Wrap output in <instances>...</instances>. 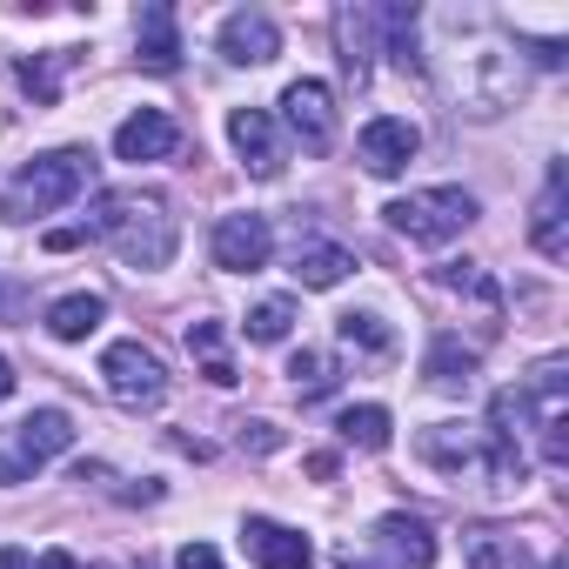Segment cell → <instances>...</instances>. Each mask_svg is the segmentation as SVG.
<instances>
[{
  "mask_svg": "<svg viewBox=\"0 0 569 569\" xmlns=\"http://www.w3.org/2000/svg\"><path fill=\"white\" fill-rule=\"evenodd\" d=\"M442 88V101L469 121H496L522 101V41H509L496 21L469 14V21H442V41L422 61Z\"/></svg>",
  "mask_w": 569,
  "mask_h": 569,
  "instance_id": "cell-1",
  "label": "cell"
},
{
  "mask_svg": "<svg viewBox=\"0 0 569 569\" xmlns=\"http://www.w3.org/2000/svg\"><path fill=\"white\" fill-rule=\"evenodd\" d=\"M88 234H108L114 241V254L128 261V268H168L174 261V214H168V201H154V194H108L101 201V214L88 221Z\"/></svg>",
  "mask_w": 569,
  "mask_h": 569,
  "instance_id": "cell-2",
  "label": "cell"
},
{
  "mask_svg": "<svg viewBox=\"0 0 569 569\" xmlns=\"http://www.w3.org/2000/svg\"><path fill=\"white\" fill-rule=\"evenodd\" d=\"M88 181H94V154H88V148H54V154L28 161V168L14 174V188H8V221L54 214V208H68Z\"/></svg>",
  "mask_w": 569,
  "mask_h": 569,
  "instance_id": "cell-3",
  "label": "cell"
},
{
  "mask_svg": "<svg viewBox=\"0 0 569 569\" xmlns=\"http://www.w3.org/2000/svg\"><path fill=\"white\" fill-rule=\"evenodd\" d=\"M382 221H389L396 234L422 241V248H442V241H456V234L476 221V194H469V188H416V194L389 201Z\"/></svg>",
  "mask_w": 569,
  "mask_h": 569,
  "instance_id": "cell-4",
  "label": "cell"
},
{
  "mask_svg": "<svg viewBox=\"0 0 569 569\" xmlns=\"http://www.w3.org/2000/svg\"><path fill=\"white\" fill-rule=\"evenodd\" d=\"M101 382H108V396L121 409H161V396H168V369H161V356L148 342H108Z\"/></svg>",
  "mask_w": 569,
  "mask_h": 569,
  "instance_id": "cell-5",
  "label": "cell"
},
{
  "mask_svg": "<svg viewBox=\"0 0 569 569\" xmlns=\"http://www.w3.org/2000/svg\"><path fill=\"white\" fill-rule=\"evenodd\" d=\"M522 402H529V429L542 442V462H569V396H562V362H542L529 382H522Z\"/></svg>",
  "mask_w": 569,
  "mask_h": 569,
  "instance_id": "cell-6",
  "label": "cell"
},
{
  "mask_svg": "<svg viewBox=\"0 0 569 569\" xmlns=\"http://www.w3.org/2000/svg\"><path fill=\"white\" fill-rule=\"evenodd\" d=\"M281 121H289V134L309 154H329L336 148V94L322 81H289V88H281Z\"/></svg>",
  "mask_w": 569,
  "mask_h": 569,
  "instance_id": "cell-7",
  "label": "cell"
},
{
  "mask_svg": "<svg viewBox=\"0 0 569 569\" xmlns=\"http://www.w3.org/2000/svg\"><path fill=\"white\" fill-rule=\"evenodd\" d=\"M268 254H274L268 214H221V221H214V268L254 274V268H268Z\"/></svg>",
  "mask_w": 569,
  "mask_h": 569,
  "instance_id": "cell-8",
  "label": "cell"
},
{
  "mask_svg": "<svg viewBox=\"0 0 569 569\" xmlns=\"http://www.w3.org/2000/svg\"><path fill=\"white\" fill-rule=\"evenodd\" d=\"M241 549H248V562H261V569H316L309 536L289 529V522H274V516H248V522H241Z\"/></svg>",
  "mask_w": 569,
  "mask_h": 569,
  "instance_id": "cell-9",
  "label": "cell"
},
{
  "mask_svg": "<svg viewBox=\"0 0 569 569\" xmlns=\"http://www.w3.org/2000/svg\"><path fill=\"white\" fill-rule=\"evenodd\" d=\"M416 148H422V134H416V121H402V114H376V121L362 128V141H356L362 168L382 174V181H396V174L416 161Z\"/></svg>",
  "mask_w": 569,
  "mask_h": 569,
  "instance_id": "cell-10",
  "label": "cell"
},
{
  "mask_svg": "<svg viewBox=\"0 0 569 569\" xmlns=\"http://www.w3.org/2000/svg\"><path fill=\"white\" fill-rule=\"evenodd\" d=\"M228 141H234V154L248 161L254 181H274L281 174V134H274V114L268 108H234L228 114Z\"/></svg>",
  "mask_w": 569,
  "mask_h": 569,
  "instance_id": "cell-11",
  "label": "cell"
},
{
  "mask_svg": "<svg viewBox=\"0 0 569 569\" xmlns=\"http://www.w3.org/2000/svg\"><path fill=\"white\" fill-rule=\"evenodd\" d=\"M221 54H228L234 68H268V61L281 54V28H274L268 14L241 8V14H228V21H221Z\"/></svg>",
  "mask_w": 569,
  "mask_h": 569,
  "instance_id": "cell-12",
  "label": "cell"
},
{
  "mask_svg": "<svg viewBox=\"0 0 569 569\" xmlns=\"http://www.w3.org/2000/svg\"><path fill=\"white\" fill-rule=\"evenodd\" d=\"M181 148V128L161 114V108H141V114H128L121 128H114V154L121 161H168Z\"/></svg>",
  "mask_w": 569,
  "mask_h": 569,
  "instance_id": "cell-13",
  "label": "cell"
},
{
  "mask_svg": "<svg viewBox=\"0 0 569 569\" xmlns=\"http://www.w3.org/2000/svg\"><path fill=\"white\" fill-rule=\"evenodd\" d=\"M376 549L389 556V569H429L436 562V536L416 516H382L376 522Z\"/></svg>",
  "mask_w": 569,
  "mask_h": 569,
  "instance_id": "cell-14",
  "label": "cell"
},
{
  "mask_svg": "<svg viewBox=\"0 0 569 569\" xmlns=\"http://www.w3.org/2000/svg\"><path fill=\"white\" fill-rule=\"evenodd\" d=\"M134 48H141V61L154 68V74H174L181 68V28H174V8H141L134 14Z\"/></svg>",
  "mask_w": 569,
  "mask_h": 569,
  "instance_id": "cell-15",
  "label": "cell"
},
{
  "mask_svg": "<svg viewBox=\"0 0 569 569\" xmlns=\"http://www.w3.org/2000/svg\"><path fill=\"white\" fill-rule=\"evenodd\" d=\"M61 449H74V422H68L61 409H34V416L21 422V462L41 469V462L61 456Z\"/></svg>",
  "mask_w": 569,
  "mask_h": 569,
  "instance_id": "cell-16",
  "label": "cell"
},
{
  "mask_svg": "<svg viewBox=\"0 0 569 569\" xmlns=\"http://www.w3.org/2000/svg\"><path fill=\"white\" fill-rule=\"evenodd\" d=\"M529 241H536V254H549V261L569 254V234H562V168H549V188H542V201H536Z\"/></svg>",
  "mask_w": 569,
  "mask_h": 569,
  "instance_id": "cell-17",
  "label": "cell"
},
{
  "mask_svg": "<svg viewBox=\"0 0 569 569\" xmlns=\"http://www.w3.org/2000/svg\"><path fill=\"white\" fill-rule=\"evenodd\" d=\"M101 322H108V302H101V296H61V302L48 309V336H54V342H88Z\"/></svg>",
  "mask_w": 569,
  "mask_h": 569,
  "instance_id": "cell-18",
  "label": "cell"
},
{
  "mask_svg": "<svg viewBox=\"0 0 569 569\" xmlns=\"http://www.w3.org/2000/svg\"><path fill=\"white\" fill-rule=\"evenodd\" d=\"M349 268H356V254L336 248V241H309V248H296V281H302V289H336Z\"/></svg>",
  "mask_w": 569,
  "mask_h": 569,
  "instance_id": "cell-19",
  "label": "cell"
},
{
  "mask_svg": "<svg viewBox=\"0 0 569 569\" xmlns=\"http://www.w3.org/2000/svg\"><path fill=\"white\" fill-rule=\"evenodd\" d=\"M342 68L349 81H369V54H376V8H342Z\"/></svg>",
  "mask_w": 569,
  "mask_h": 569,
  "instance_id": "cell-20",
  "label": "cell"
},
{
  "mask_svg": "<svg viewBox=\"0 0 569 569\" xmlns=\"http://www.w3.org/2000/svg\"><path fill=\"white\" fill-rule=\"evenodd\" d=\"M462 562L469 569H522V542L502 529H469L462 536Z\"/></svg>",
  "mask_w": 569,
  "mask_h": 569,
  "instance_id": "cell-21",
  "label": "cell"
},
{
  "mask_svg": "<svg viewBox=\"0 0 569 569\" xmlns=\"http://www.w3.org/2000/svg\"><path fill=\"white\" fill-rule=\"evenodd\" d=\"M422 376L436 382V389H469V376H476V349H462V342H436L429 349V362H422Z\"/></svg>",
  "mask_w": 569,
  "mask_h": 569,
  "instance_id": "cell-22",
  "label": "cell"
},
{
  "mask_svg": "<svg viewBox=\"0 0 569 569\" xmlns=\"http://www.w3.org/2000/svg\"><path fill=\"white\" fill-rule=\"evenodd\" d=\"M342 442H356V449H389V409L382 402H356V409H342Z\"/></svg>",
  "mask_w": 569,
  "mask_h": 569,
  "instance_id": "cell-23",
  "label": "cell"
},
{
  "mask_svg": "<svg viewBox=\"0 0 569 569\" xmlns=\"http://www.w3.org/2000/svg\"><path fill=\"white\" fill-rule=\"evenodd\" d=\"M289 382H296V396H302V402H322V396L336 389V356H322V349H302V356L289 362Z\"/></svg>",
  "mask_w": 569,
  "mask_h": 569,
  "instance_id": "cell-24",
  "label": "cell"
},
{
  "mask_svg": "<svg viewBox=\"0 0 569 569\" xmlns=\"http://www.w3.org/2000/svg\"><path fill=\"white\" fill-rule=\"evenodd\" d=\"M68 68H74V48H54V54H41V61H21V88H28L34 101H54Z\"/></svg>",
  "mask_w": 569,
  "mask_h": 569,
  "instance_id": "cell-25",
  "label": "cell"
},
{
  "mask_svg": "<svg viewBox=\"0 0 569 569\" xmlns=\"http://www.w3.org/2000/svg\"><path fill=\"white\" fill-rule=\"evenodd\" d=\"M188 349L201 356V369H208V382H214V389H228V382H234V362L221 356V322H194V329H188Z\"/></svg>",
  "mask_w": 569,
  "mask_h": 569,
  "instance_id": "cell-26",
  "label": "cell"
},
{
  "mask_svg": "<svg viewBox=\"0 0 569 569\" xmlns=\"http://www.w3.org/2000/svg\"><path fill=\"white\" fill-rule=\"evenodd\" d=\"M342 342H349V349H362V356H396V336H389V329H382V316H369V309L342 316Z\"/></svg>",
  "mask_w": 569,
  "mask_h": 569,
  "instance_id": "cell-27",
  "label": "cell"
},
{
  "mask_svg": "<svg viewBox=\"0 0 569 569\" xmlns=\"http://www.w3.org/2000/svg\"><path fill=\"white\" fill-rule=\"evenodd\" d=\"M289 329H296V309L289 302H261L248 316V342H289Z\"/></svg>",
  "mask_w": 569,
  "mask_h": 569,
  "instance_id": "cell-28",
  "label": "cell"
},
{
  "mask_svg": "<svg viewBox=\"0 0 569 569\" xmlns=\"http://www.w3.org/2000/svg\"><path fill=\"white\" fill-rule=\"evenodd\" d=\"M281 436H274V422H241V449H254V456H268Z\"/></svg>",
  "mask_w": 569,
  "mask_h": 569,
  "instance_id": "cell-29",
  "label": "cell"
},
{
  "mask_svg": "<svg viewBox=\"0 0 569 569\" xmlns=\"http://www.w3.org/2000/svg\"><path fill=\"white\" fill-rule=\"evenodd\" d=\"M174 569H221V556H214L208 542H188V549L174 556Z\"/></svg>",
  "mask_w": 569,
  "mask_h": 569,
  "instance_id": "cell-30",
  "label": "cell"
},
{
  "mask_svg": "<svg viewBox=\"0 0 569 569\" xmlns=\"http://www.w3.org/2000/svg\"><path fill=\"white\" fill-rule=\"evenodd\" d=\"M34 569H81V562H74V556H68V549H48V556H41V562H34Z\"/></svg>",
  "mask_w": 569,
  "mask_h": 569,
  "instance_id": "cell-31",
  "label": "cell"
},
{
  "mask_svg": "<svg viewBox=\"0 0 569 569\" xmlns=\"http://www.w3.org/2000/svg\"><path fill=\"white\" fill-rule=\"evenodd\" d=\"M21 476H28V462H21V456H0V482H21Z\"/></svg>",
  "mask_w": 569,
  "mask_h": 569,
  "instance_id": "cell-32",
  "label": "cell"
},
{
  "mask_svg": "<svg viewBox=\"0 0 569 569\" xmlns=\"http://www.w3.org/2000/svg\"><path fill=\"white\" fill-rule=\"evenodd\" d=\"M0 569H34V562H28V549H0Z\"/></svg>",
  "mask_w": 569,
  "mask_h": 569,
  "instance_id": "cell-33",
  "label": "cell"
},
{
  "mask_svg": "<svg viewBox=\"0 0 569 569\" xmlns=\"http://www.w3.org/2000/svg\"><path fill=\"white\" fill-rule=\"evenodd\" d=\"M8 396H14V362L0 356V402H8Z\"/></svg>",
  "mask_w": 569,
  "mask_h": 569,
  "instance_id": "cell-34",
  "label": "cell"
}]
</instances>
